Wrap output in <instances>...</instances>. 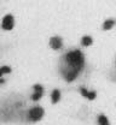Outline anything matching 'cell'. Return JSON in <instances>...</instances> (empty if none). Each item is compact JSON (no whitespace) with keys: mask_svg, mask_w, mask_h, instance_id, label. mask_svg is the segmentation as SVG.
I'll list each match as a JSON object with an SVG mask.
<instances>
[{"mask_svg":"<svg viewBox=\"0 0 116 125\" xmlns=\"http://www.w3.org/2000/svg\"><path fill=\"white\" fill-rule=\"evenodd\" d=\"M86 59L80 49H71L62 57L61 73L66 82H73L85 69Z\"/></svg>","mask_w":116,"mask_h":125,"instance_id":"1","label":"cell"},{"mask_svg":"<svg viewBox=\"0 0 116 125\" xmlns=\"http://www.w3.org/2000/svg\"><path fill=\"white\" fill-rule=\"evenodd\" d=\"M45 115V109L42 108L41 106H33L27 111V118L30 122H39L44 118Z\"/></svg>","mask_w":116,"mask_h":125,"instance_id":"2","label":"cell"},{"mask_svg":"<svg viewBox=\"0 0 116 125\" xmlns=\"http://www.w3.org/2000/svg\"><path fill=\"white\" fill-rule=\"evenodd\" d=\"M15 24H16V19H15L13 15L7 13V15H5L4 17H2L1 23H0V27H1L2 30L10 31V30H12V29L15 28Z\"/></svg>","mask_w":116,"mask_h":125,"instance_id":"3","label":"cell"},{"mask_svg":"<svg viewBox=\"0 0 116 125\" xmlns=\"http://www.w3.org/2000/svg\"><path fill=\"white\" fill-rule=\"evenodd\" d=\"M33 90H34L33 94L30 95L32 101H39L42 97V95H44V87L40 85V84H35L33 87Z\"/></svg>","mask_w":116,"mask_h":125,"instance_id":"4","label":"cell"},{"mask_svg":"<svg viewBox=\"0 0 116 125\" xmlns=\"http://www.w3.org/2000/svg\"><path fill=\"white\" fill-rule=\"evenodd\" d=\"M49 45H50L52 49L58 51V49H61L63 47V40L59 36H52L50 39V41H49Z\"/></svg>","mask_w":116,"mask_h":125,"instance_id":"5","label":"cell"},{"mask_svg":"<svg viewBox=\"0 0 116 125\" xmlns=\"http://www.w3.org/2000/svg\"><path fill=\"white\" fill-rule=\"evenodd\" d=\"M80 93L82 95L83 97H86V99H88V100H94L96 99V96H97V93L96 92H91V90H88V89H86V88H81L80 89Z\"/></svg>","mask_w":116,"mask_h":125,"instance_id":"6","label":"cell"},{"mask_svg":"<svg viewBox=\"0 0 116 125\" xmlns=\"http://www.w3.org/2000/svg\"><path fill=\"white\" fill-rule=\"evenodd\" d=\"M61 90L59 89H53L52 93H51V102L54 105V104H58L59 100H61Z\"/></svg>","mask_w":116,"mask_h":125,"instance_id":"7","label":"cell"},{"mask_svg":"<svg viewBox=\"0 0 116 125\" xmlns=\"http://www.w3.org/2000/svg\"><path fill=\"white\" fill-rule=\"evenodd\" d=\"M92 43H93V39L90 35H85L82 39H81V45L83 47H90Z\"/></svg>","mask_w":116,"mask_h":125,"instance_id":"8","label":"cell"},{"mask_svg":"<svg viewBox=\"0 0 116 125\" xmlns=\"http://www.w3.org/2000/svg\"><path fill=\"white\" fill-rule=\"evenodd\" d=\"M114 25H115V21H114L113 18H110V19H106V21L104 22L103 29H104V30H110V29L114 28Z\"/></svg>","mask_w":116,"mask_h":125,"instance_id":"9","label":"cell"},{"mask_svg":"<svg viewBox=\"0 0 116 125\" xmlns=\"http://www.w3.org/2000/svg\"><path fill=\"white\" fill-rule=\"evenodd\" d=\"M97 120H98V125H110V122H109L108 117L104 115V114H100Z\"/></svg>","mask_w":116,"mask_h":125,"instance_id":"10","label":"cell"},{"mask_svg":"<svg viewBox=\"0 0 116 125\" xmlns=\"http://www.w3.org/2000/svg\"><path fill=\"white\" fill-rule=\"evenodd\" d=\"M11 72V67L10 66H1L0 67V78H2V76L9 75Z\"/></svg>","mask_w":116,"mask_h":125,"instance_id":"11","label":"cell"}]
</instances>
